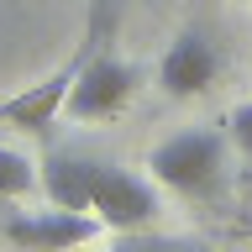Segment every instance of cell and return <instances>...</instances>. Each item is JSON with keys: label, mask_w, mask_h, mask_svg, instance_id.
<instances>
[{"label": "cell", "mask_w": 252, "mask_h": 252, "mask_svg": "<svg viewBox=\"0 0 252 252\" xmlns=\"http://www.w3.org/2000/svg\"><path fill=\"white\" fill-rule=\"evenodd\" d=\"M131 94H137V68L121 63L105 47V37H100V42L90 47V58L79 63L74 84L63 94V110H68L74 121H105V116H116V110L131 100Z\"/></svg>", "instance_id": "cell-1"}, {"label": "cell", "mask_w": 252, "mask_h": 252, "mask_svg": "<svg viewBox=\"0 0 252 252\" xmlns=\"http://www.w3.org/2000/svg\"><path fill=\"white\" fill-rule=\"evenodd\" d=\"M37 189V168H32V158L11 153V147H0V194H32Z\"/></svg>", "instance_id": "cell-8"}, {"label": "cell", "mask_w": 252, "mask_h": 252, "mask_svg": "<svg viewBox=\"0 0 252 252\" xmlns=\"http://www.w3.org/2000/svg\"><path fill=\"white\" fill-rule=\"evenodd\" d=\"M90 173H94V163H84V158H47V168L37 173V184L63 210H90Z\"/></svg>", "instance_id": "cell-7"}, {"label": "cell", "mask_w": 252, "mask_h": 252, "mask_svg": "<svg viewBox=\"0 0 252 252\" xmlns=\"http://www.w3.org/2000/svg\"><path fill=\"white\" fill-rule=\"evenodd\" d=\"M94 231H100L94 216H84V210H63V205L5 220V242L21 247V252H74V247H84V242H94Z\"/></svg>", "instance_id": "cell-5"}, {"label": "cell", "mask_w": 252, "mask_h": 252, "mask_svg": "<svg viewBox=\"0 0 252 252\" xmlns=\"http://www.w3.org/2000/svg\"><path fill=\"white\" fill-rule=\"evenodd\" d=\"M231 137H236V147H242V163L252 168V100L231 110Z\"/></svg>", "instance_id": "cell-9"}, {"label": "cell", "mask_w": 252, "mask_h": 252, "mask_svg": "<svg viewBox=\"0 0 252 252\" xmlns=\"http://www.w3.org/2000/svg\"><path fill=\"white\" fill-rule=\"evenodd\" d=\"M90 210L100 226H116V231H131V226H147L158 216V194L147 179L126 168H110V163H94L90 173Z\"/></svg>", "instance_id": "cell-4"}, {"label": "cell", "mask_w": 252, "mask_h": 252, "mask_svg": "<svg viewBox=\"0 0 252 252\" xmlns=\"http://www.w3.org/2000/svg\"><path fill=\"white\" fill-rule=\"evenodd\" d=\"M216 74H220V58H216V47L205 42L200 32H184V37L163 53V63H158V84L168 94H179V100L200 94Z\"/></svg>", "instance_id": "cell-6"}, {"label": "cell", "mask_w": 252, "mask_h": 252, "mask_svg": "<svg viewBox=\"0 0 252 252\" xmlns=\"http://www.w3.org/2000/svg\"><path fill=\"white\" fill-rule=\"evenodd\" d=\"M110 252H131V247H110Z\"/></svg>", "instance_id": "cell-11"}, {"label": "cell", "mask_w": 252, "mask_h": 252, "mask_svg": "<svg viewBox=\"0 0 252 252\" xmlns=\"http://www.w3.org/2000/svg\"><path fill=\"white\" fill-rule=\"evenodd\" d=\"M105 27H110V5L100 0V16H94V27L84 32V37H79V47L68 53V58H63V68H58L53 79H42V84H32V90L11 94V100L0 105V116H5L11 126H21V131H42V126H47V121H53V116L63 110V94H68V84H74L79 63L90 58V47L100 42V37H105Z\"/></svg>", "instance_id": "cell-3"}, {"label": "cell", "mask_w": 252, "mask_h": 252, "mask_svg": "<svg viewBox=\"0 0 252 252\" xmlns=\"http://www.w3.org/2000/svg\"><path fill=\"white\" fill-rule=\"evenodd\" d=\"M131 252H205L200 242H131Z\"/></svg>", "instance_id": "cell-10"}, {"label": "cell", "mask_w": 252, "mask_h": 252, "mask_svg": "<svg viewBox=\"0 0 252 252\" xmlns=\"http://www.w3.org/2000/svg\"><path fill=\"white\" fill-rule=\"evenodd\" d=\"M158 184L179 189V194H205V189L220 184V168H226V147H220L216 131H179V137L158 142L153 158H147Z\"/></svg>", "instance_id": "cell-2"}]
</instances>
